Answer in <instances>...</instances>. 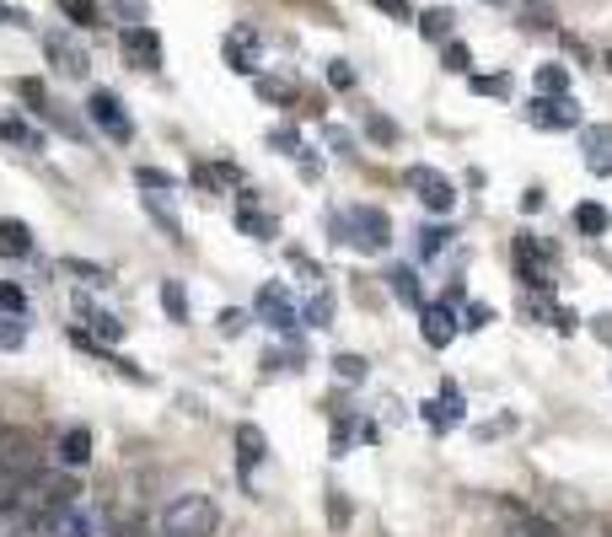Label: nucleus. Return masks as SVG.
Segmentation results:
<instances>
[{
	"mask_svg": "<svg viewBox=\"0 0 612 537\" xmlns=\"http://www.w3.org/2000/svg\"><path fill=\"white\" fill-rule=\"evenodd\" d=\"M129 537H146V533H129Z\"/></svg>",
	"mask_w": 612,
	"mask_h": 537,
	"instance_id": "54",
	"label": "nucleus"
},
{
	"mask_svg": "<svg viewBox=\"0 0 612 537\" xmlns=\"http://www.w3.org/2000/svg\"><path fill=\"white\" fill-rule=\"evenodd\" d=\"M527 119L537 129H575L580 125V108H575L570 97H537L527 108Z\"/></svg>",
	"mask_w": 612,
	"mask_h": 537,
	"instance_id": "11",
	"label": "nucleus"
},
{
	"mask_svg": "<svg viewBox=\"0 0 612 537\" xmlns=\"http://www.w3.org/2000/svg\"><path fill=\"white\" fill-rule=\"evenodd\" d=\"M86 114H92V125L103 129V135H114V140H135V125H129V114H124V103L114 92H92V103H86Z\"/></svg>",
	"mask_w": 612,
	"mask_h": 537,
	"instance_id": "6",
	"label": "nucleus"
},
{
	"mask_svg": "<svg viewBox=\"0 0 612 537\" xmlns=\"http://www.w3.org/2000/svg\"><path fill=\"white\" fill-rule=\"evenodd\" d=\"M119 49H124V60H129V71H157L162 65V39L151 28H124Z\"/></svg>",
	"mask_w": 612,
	"mask_h": 537,
	"instance_id": "7",
	"label": "nucleus"
},
{
	"mask_svg": "<svg viewBox=\"0 0 612 537\" xmlns=\"http://www.w3.org/2000/svg\"><path fill=\"white\" fill-rule=\"evenodd\" d=\"M339 232H350V243L361 253H387L393 248V221H387V210H355L350 221H339Z\"/></svg>",
	"mask_w": 612,
	"mask_h": 537,
	"instance_id": "4",
	"label": "nucleus"
},
{
	"mask_svg": "<svg viewBox=\"0 0 612 537\" xmlns=\"http://www.w3.org/2000/svg\"><path fill=\"white\" fill-rule=\"evenodd\" d=\"M505 76H473V92H479V97H505Z\"/></svg>",
	"mask_w": 612,
	"mask_h": 537,
	"instance_id": "45",
	"label": "nucleus"
},
{
	"mask_svg": "<svg viewBox=\"0 0 612 537\" xmlns=\"http://www.w3.org/2000/svg\"><path fill=\"white\" fill-rule=\"evenodd\" d=\"M328 516H333V527H350V500H344V490H328Z\"/></svg>",
	"mask_w": 612,
	"mask_h": 537,
	"instance_id": "41",
	"label": "nucleus"
},
{
	"mask_svg": "<svg viewBox=\"0 0 612 537\" xmlns=\"http://www.w3.org/2000/svg\"><path fill=\"white\" fill-rule=\"evenodd\" d=\"M76 312H82L86 318V329H92V339H97V344H119L124 339V323L119 318H114V312H103V307H92V301H76Z\"/></svg>",
	"mask_w": 612,
	"mask_h": 537,
	"instance_id": "15",
	"label": "nucleus"
},
{
	"mask_svg": "<svg viewBox=\"0 0 612 537\" xmlns=\"http://www.w3.org/2000/svg\"><path fill=\"white\" fill-rule=\"evenodd\" d=\"M60 269H65V275H76V280H86V286H108V269H103V264H86V258H65Z\"/></svg>",
	"mask_w": 612,
	"mask_h": 537,
	"instance_id": "32",
	"label": "nucleus"
},
{
	"mask_svg": "<svg viewBox=\"0 0 612 537\" xmlns=\"http://www.w3.org/2000/svg\"><path fill=\"white\" fill-rule=\"evenodd\" d=\"M425 419H430V425H436V430H447V425H457V419H462V393H457V387H441V398H436V404H425Z\"/></svg>",
	"mask_w": 612,
	"mask_h": 537,
	"instance_id": "20",
	"label": "nucleus"
},
{
	"mask_svg": "<svg viewBox=\"0 0 612 537\" xmlns=\"http://www.w3.org/2000/svg\"><path fill=\"white\" fill-rule=\"evenodd\" d=\"M43 54H49V65L65 71V76H86V71H92L86 49L76 39H65V33H49V39H43Z\"/></svg>",
	"mask_w": 612,
	"mask_h": 537,
	"instance_id": "10",
	"label": "nucleus"
},
{
	"mask_svg": "<svg viewBox=\"0 0 612 537\" xmlns=\"http://www.w3.org/2000/svg\"><path fill=\"white\" fill-rule=\"evenodd\" d=\"M366 129L382 140V146H398V125L393 119H382V114H366Z\"/></svg>",
	"mask_w": 612,
	"mask_h": 537,
	"instance_id": "38",
	"label": "nucleus"
},
{
	"mask_svg": "<svg viewBox=\"0 0 612 537\" xmlns=\"http://www.w3.org/2000/svg\"><path fill=\"white\" fill-rule=\"evenodd\" d=\"M522 210H543V189H527V194H522Z\"/></svg>",
	"mask_w": 612,
	"mask_h": 537,
	"instance_id": "50",
	"label": "nucleus"
},
{
	"mask_svg": "<svg viewBox=\"0 0 612 537\" xmlns=\"http://www.w3.org/2000/svg\"><path fill=\"white\" fill-rule=\"evenodd\" d=\"M22 344H28V318L0 312V350H22Z\"/></svg>",
	"mask_w": 612,
	"mask_h": 537,
	"instance_id": "31",
	"label": "nucleus"
},
{
	"mask_svg": "<svg viewBox=\"0 0 612 537\" xmlns=\"http://www.w3.org/2000/svg\"><path fill=\"white\" fill-rule=\"evenodd\" d=\"M608 71H612V54H608Z\"/></svg>",
	"mask_w": 612,
	"mask_h": 537,
	"instance_id": "53",
	"label": "nucleus"
},
{
	"mask_svg": "<svg viewBox=\"0 0 612 537\" xmlns=\"http://www.w3.org/2000/svg\"><path fill=\"white\" fill-rule=\"evenodd\" d=\"M43 473V452L33 436H22V430H0V479L11 484V490H22L28 479H39Z\"/></svg>",
	"mask_w": 612,
	"mask_h": 537,
	"instance_id": "3",
	"label": "nucleus"
},
{
	"mask_svg": "<svg viewBox=\"0 0 612 537\" xmlns=\"http://www.w3.org/2000/svg\"><path fill=\"white\" fill-rule=\"evenodd\" d=\"M494 323V307L484 301H468V312H462V329H490Z\"/></svg>",
	"mask_w": 612,
	"mask_h": 537,
	"instance_id": "37",
	"label": "nucleus"
},
{
	"mask_svg": "<svg viewBox=\"0 0 612 537\" xmlns=\"http://www.w3.org/2000/svg\"><path fill=\"white\" fill-rule=\"evenodd\" d=\"M522 28H527V33H548V28H554V6H548V0H527V6H522Z\"/></svg>",
	"mask_w": 612,
	"mask_h": 537,
	"instance_id": "28",
	"label": "nucleus"
},
{
	"mask_svg": "<svg viewBox=\"0 0 612 537\" xmlns=\"http://www.w3.org/2000/svg\"><path fill=\"white\" fill-rule=\"evenodd\" d=\"M333 372H339V382H366V355H339V361H333Z\"/></svg>",
	"mask_w": 612,
	"mask_h": 537,
	"instance_id": "35",
	"label": "nucleus"
},
{
	"mask_svg": "<svg viewBox=\"0 0 612 537\" xmlns=\"http://www.w3.org/2000/svg\"><path fill=\"white\" fill-rule=\"evenodd\" d=\"M258 323H269L275 333H286V329H296L301 318H296V301H290V290L286 286H264L258 290Z\"/></svg>",
	"mask_w": 612,
	"mask_h": 537,
	"instance_id": "8",
	"label": "nucleus"
},
{
	"mask_svg": "<svg viewBox=\"0 0 612 537\" xmlns=\"http://www.w3.org/2000/svg\"><path fill=\"white\" fill-rule=\"evenodd\" d=\"M376 11H387V17H398V22H408V11H414V0H371Z\"/></svg>",
	"mask_w": 612,
	"mask_h": 537,
	"instance_id": "48",
	"label": "nucleus"
},
{
	"mask_svg": "<svg viewBox=\"0 0 612 537\" xmlns=\"http://www.w3.org/2000/svg\"><path fill=\"white\" fill-rule=\"evenodd\" d=\"M258 97H264V103H286L290 86L286 82H269V76H264V82H258Z\"/></svg>",
	"mask_w": 612,
	"mask_h": 537,
	"instance_id": "47",
	"label": "nucleus"
},
{
	"mask_svg": "<svg viewBox=\"0 0 612 537\" xmlns=\"http://www.w3.org/2000/svg\"><path fill=\"white\" fill-rule=\"evenodd\" d=\"M0 312L28 318V290H22V286H0Z\"/></svg>",
	"mask_w": 612,
	"mask_h": 537,
	"instance_id": "36",
	"label": "nucleus"
},
{
	"mask_svg": "<svg viewBox=\"0 0 612 537\" xmlns=\"http://www.w3.org/2000/svg\"><path fill=\"white\" fill-rule=\"evenodd\" d=\"M505 511H511V522L522 527V537H565L559 527H554V522H543L537 511H527L522 500H505Z\"/></svg>",
	"mask_w": 612,
	"mask_h": 537,
	"instance_id": "21",
	"label": "nucleus"
},
{
	"mask_svg": "<svg viewBox=\"0 0 612 537\" xmlns=\"http://www.w3.org/2000/svg\"><path fill=\"white\" fill-rule=\"evenodd\" d=\"M215 527H221V511L210 495H178L162 516L167 537H215Z\"/></svg>",
	"mask_w": 612,
	"mask_h": 537,
	"instance_id": "2",
	"label": "nucleus"
},
{
	"mask_svg": "<svg viewBox=\"0 0 612 537\" xmlns=\"http://www.w3.org/2000/svg\"><path fill=\"white\" fill-rule=\"evenodd\" d=\"M575 226H580L586 237H602V232H608V226H612L608 205H591V200H586V205H575Z\"/></svg>",
	"mask_w": 612,
	"mask_h": 537,
	"instance_id": "24",
	"label": "nucleus"
},
{
	"mask_svg": "<svg viewBox=\"0 0 612 537\" xmlns=\"http://www.w3.org/2000/svg\"><path fill=\"white\" fill-rule=\"evenodd\" d=\"M516 275H522V286H532V290L554 286V264L537 253V243H532V237H516Z\"/></svg>",
	"mask_w": 612,
	"mask_h": 537,
	"instance_id": "9",
	"label": "nucleus"
},
{
	"mask_svg": "<svg viewBox=\"0 0 612 537\" xmlns=\"http://www.w3.org/2000/svg\"><path fill=\"white\" fill-rule=\"evenodd\" d=\"M60 462H65V468H86V462H92V430H86V425L65 430V441H60Z\"/></svg>",
	"mask_w": 612,
	"mask_h": 537,
	"instance_id": "22",
	"label": "nucleus"
},
{
	"mask_svg": "<svg viewBox=\"0 0 612 537\" xmlns=\"http://www.w3.org/2000/svg\"><path fill=\"white\" fill-rule=\"evenodd\" d=\"M451 22H457V17H451L447 6H436V11H425L419 33H425V39H436V43H447V39H451Z\"/></svg>",
	"mask_w": 612,
	"mask_h": 537,
	"instance_id": "30",
	"label": "nucleus"
},
{
	"mask_svg": "<svg viewBox=\"0 0 612 537\" xmlns=\"http://www.w3.org/2000/svg\"><path fill=\"white\" fill-rule=\"evenodd\" d=\"M408 189L436 215H451V205H457V183H451L447 172H436V167H408Z\"/></svg>",
	"mask_w": 612,
	"mask_h": 537,
	"instance_id": "5",
	"label": "nucleus"
},
{
	"mask_svg": "<svg viewBox=\"0 0 612 537\" xmlns=\"http://www.w3.org/2000/svg\"><path fill=\"white\" fill-rule=\"evenodd\" d=\"M419 333H425V344H430V350H447L451 339L462 333V323H457V312L441 301V307H425V312H419Z\"/></svg>",
	"mask_w": 612,
	"mask_h": 537,
	"instance_id": "12",
	"label": "nucleus"
},
{
	"mask_svg": "<svg viewBox=\"0 0 612 537\" xmlns=\"http://www.w3.org/2000/svg\"><path fill=\"white\" fill-rule=\"evenodd\" d=\"M537 92H543V97H565V92H570L565 65H537Z\"/></svg>",
	"mask_w": 612,
	"mask_h": 537,
	"instance_id": "29",
	"label": "nucleus"
},
{
	"mask_svg": "<svg viewBox=\"0 0 612 537\" xmlns=\"http://www.w3.org/2000/svg\"><path fill=\"white\" fill-rule=\"evenodd\" d=\"M243 329H247V312H243V307H226V312H221V333H226V339H237Z\"/></svg>",
	"mask_w": 612,
	"mask_h": 537,
	"instance_id": "42",
	"label": "nucleus"
},
{
	"mask_svg": "<svg viewBox=\"0 0 612 537\" xmlns=\"http://www.w3.org/2000/svg\"><path fill=\"white\" fill-rule=\"evenodd\" d=\"M447 71H473V54H468V43H447Z\"/></svg>",
	"mask_w": 612,
	"mask_h": 537,
	"instance_id": "44",
	"label": "nucleus"
},
{
	"mask_svg": "<svg viewBox=\"0 0 612 537\" xmlns=\"http://www.w3.org/2000/svg\"><path fill=\"white\" fill-rule=\"evenodd\" d=\"M232 441H237V457H243V468H258V462L269 457V436H264L258 425H237V436H232Z\"/></svg>",
	"mask_w": 612,
	"mask_h": 537,
	"instance_id": "19",
	"label": "nucleus"
},
{
	"mask_svg": "<svg viewBox=\"0 0 612 537\" xmlns=\"http://www.w3.org/2000/svg\"><path fill=\"white\" fill-rule=\"evenodd\" d=\"M135 183H140L146 194H167V189H172V178H167L162 167H135Z\"/></svg>",
	"mask_w": 612,
	"mask_h": 537,
	"instance_id": "34",
	"label": "nucleus"
},
{
	"mask_svg": "<svg viewBox=\"0 0 612 537\" xmlns=\"http://www.w3.org/2000/svg\"><path fill=\"white\" fill-rule=\"evenodd\" d=\"M0 22H28V11H0Z\"/></svg>",
	"mask_w": 612,
	"mask_h": 537,
	"instance_id": "52",
	"label": "nucleus"
},
{
	"mask_svg": "<svg viewBox=\"0 0 612 537\" xmlns=\"http://www.w3.org/2000/svg\"><path fill=\"white\" fill-rule=\"evenodd\" d=\"M60 11H65L76 28H103V6H97V0H60Z\"/></svg>",
	"mask_w": 612,
	"mask_h": 537,
	"instance_id": "26",
	"label": "nucleus"
},
{
	"mask_svg": "<svg viewBox=\"0 0 612 537\" xmlns=\"http://www.w3.org/2000/svg\"><path fill=\"white\" fill-rule=\"evenodd\" d=\"M269 146H275V151H286V157H301V135H296V129H275V135H269Z\"/></svg>",
	"mask_w": 612,
	"mask_h": 537,
	"instance_id": "40",
	"label": "nucleus"
},
{
	"mask_svg": "<svg viewBox=\"0 0 612 537\" xmlns=\"http://www.w3.org/2000/svg\"><path fill=\"white\" fill-rule=\"evenodd\" d=\"M580 146H586V162L591 172H612V125H597L580 135Z\"/></svg>",
	"mask_w": 612,
	"mask_h": 537,
	"instance_id": "16",
	"label": "nucleus"
},
{
	"mask_svg": "<svg viewBox=\"0 0 612 537\" xmlns=\"http://www.w3.org/2000/svg\"><path fill=\"white\" fill-rule=\"evenodd\" d=\"M146 215H151V221L162 226L172 243L183 237V221H178V210H172V200H167V194H146Z\"/></svg>",
	"mask_w": 612,
	"mask_h": 537,
	"instance_id": "23",
	"label": "nucleus"
},
{
	"mask_svg": "<svg viewBox=\"0 0 612 537\" xmlns=\"http://www.w3.org/2000/svg\"><path fill=\"white\" fill-rule=\"evenodd\" d=\"M226 65H232L237 76H258V33H253V28L226 33Z\"/></svg>",
	"mask_w": 612,
	"mask_h": 537,
	"instance_id": "13",
	"label": "nucleus"
},
{
	"mask_svg": "<svg viewBox=\"0 0 612 537\" xmlns=\"http://www.w3.org/2000/svg\"><path fill=\"white\" fill-rule=\"evenodd\" d=\"M447 226H425V232H419V253H425V258H430V253H441L447 248Z\"/></svg>",
	"mask_w": 612,
	"mask_h": 537,
	"instance_id": "39",
	"label": "nucleus"
},
{
	"mask_svg": "<svg viewBox=\"0 0 612 537\" xmlns=\"http://www.w3.org/2000/svg\"><path fill=\"white\" fill-rule=\"evenodd\" d=\"M114 6L124 11V22H129V28H146V0H114Z\"/></svg>",
	"mask_w": 612,
	"mask_h": 537,
	"instance_id": "46",
	"label": "nucleus"
},
{
	"mask_svg": "<svg viewBox=\"0 0 612 537\" xmlns=\"http://www.w3.org/2000/svg\"><path fill=\"white\" fill-rule=\"evenodd\" d=\"M162 307L172 323H189V290H183V280H162Z\"/></svg>",
	"mask_w": 612,
	"mask_h": 537,
	"instance_id": "25",
	"label": "nucleus"
},
{
	"mask_svg": "<svg viewBox=\"0 0 612 537\" xmlns=\"http://www.w3.org/2000/svg\"><path fill=\"white\" fill-rule=\"evenodd\" d=\"M328 82L339 86V92H350V86H355V71H350V60H333V65H328Z\"/></svg>",
	"mask_w": 612,
	"mask_h": 537,
	"instance_id": "43",
	"label": "nucleus"
},
{
	"mask_svg": "<svg viewBox=\"0 0 612 537\" xmlns=\"http://www.w3.org/2000/svg\"><path fill=\"white\" fill-rule=\"evenodd\" d=\"M387 280H393V296H398V301H419V275H414L408 264H398Z\"/></svg>",
	"mask_w": 612,
	"mask_h": 537,
	"instance_id": "33",
	"label": "nucleus"
},
{
	"mask_svg": "<svg viewBox=\"0 0 612 537\" xmlns=\"http://www.w3.org/2000/svg\"><path fill=\"white\" fill-rule=\"evenodd\" d=\"M17 92H22L33 108H43V82H17Z\"/></svg>",
	"mask_w": 612,
	"mask_h": 537,
	"instance_id": "49",
	"label": "nucleus"
},
{
	"mask_svg": "<svg viewBox=\"0 0 612 537\" xmlns=\"http://www.w3.org/2000/svg\"><path fill=\"white\" fill-rule=\"evenodd\" d=\"M33 253V226L28 221H0V258H28Z\"/></svg>",
	"mask_w": 612,
	"mask_h": 537,
	"instance_id": "17",
	"label": "nucleus"
},
{
	"mask_svg": "<svg viewBox=\"0 0 612 537\" xmlns=\"http://www.w3.org/2000/svg\"><path fill=\"white\" fill-rule=\"evenodd\" d=\"M237 226H243L247 237H258V243L280 237V221H275V215H264V210H253V200H243V205H237Z\"/></svg>",
	"mask_w": 612,
	"mask_h": 537,
	"instance_id": "18",
	"label": "nucleus"
},
{
	"mask_svg": "<svg viewBox=\"0 0 612 537\" xmlns=\"http://www.w3.org/2000/svg\"><path fill=\"white\" fill-rule=\"evenodd\" d=\"M33 537H119V527H114V511L82 490L76 500H65L60 511H49Z\"/></svg>",
	"mask_w": 612,
	"mask_h": 537,
	"instance_id": "1",
	"label": "nucleus"
},
{
	"mask_svg": "<svg viewBox=\"0 0 612 537\" xmlns=\"http://www.w3.org/2000/svg\"><path fill=\"white\" fill-rule=\"evenodd\" d=\"M597 333H602V339L612 344V318H597Z\"/></svg>",
	"mask_w": 612,
	"mask_h": 537,
	"instance_id": "51",
	"label": "nucleus"
},
{
	"mask_svg": "<svg viewBox=\"0 0 612 537\" xmlns=\"http://www.w3.org/2000/svg\"><path fill=\"white\" fill-rule=\"evenodd\" d=\"M0 135H6L17 151H28V157H39L43 151V129L28 125V119H17V114H6V108H0Z\"/></svg>",
	"mask_w": 612,
	"mask_h": 537,
	"instance_id": "14",
	"label": "nucleus"
},
{
	"mask_svg": "<svg viewBox=\"0 0 612 537\" xmlns=\"http://www.w3.org/2000/svg\"><path fill=\"white\" fill-rule=\"evenodd\" d=\"M301 323H312V329H328L333 323V290H318L312 301H307V312H301Z\"/></svg>",
	"mask_w": 612,
	"mask_h": 537,
	"instance_id": "27",
	"label": "nucleus"
}]
</instances>
